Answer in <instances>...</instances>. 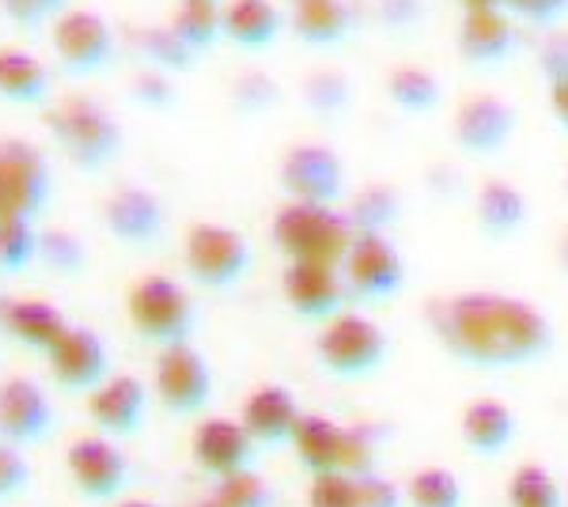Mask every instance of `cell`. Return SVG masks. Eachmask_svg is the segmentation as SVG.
<instances>
[{
	"label": "cell",
	"mask_w": 568,
	"mask_h": 507,
	"mask_svg": "<svg viewBox=\"0 0 568 507\" xmlns=\"http://www.w3.org/2000/svg\"><path fill=\"white\" fill-rule=\"evenodd\" d=\"M436 345L474 372H519L542 364L557 345L554 318L538 303L489 288H466L425 303Z\"/></svg>",
	"instance_id": "6da1fadb"
},
{
	"label": "cell",
	"mask_w": 568,
	"mask_h": 507,
	"mask_svg": "<svg viewBox=\"0 0 568 507\" xmlns=\"http://www.w3.org/2000/svg\"><path fill=\"white\" fill-rule=\"evenodd\" d=\"M353 227L337 205H307V201H284L273 216V246L284 262L329 265L342 270L353 246Z\"/></svg>",
	"instance_id": "7a4b0ae2"
},
{
	"label": "cell",
	"mask_w": 568,
	"mask_h": 507,
	"mask_svg": "<svg viewBox=\"0 0 568 507\" xmlns=\"http://www.w3.org/2000/svg\"><path fill=\"white\" fill-rule=\"evenodd\" d=\"M390 359V334L361 311H342L318 326L315 364L337 383H364Z\"/></svg>",
	"instance_id": "3957f363"
},
{
	"label": "cell",
	"mask_w": 568,
	"mask_h": 507,
	"mask_svg": "<svg viewBox=\"0 0 568 507\" xmlns=\"http://www.w3.org/2000/svg\"><path fill=\"white\" fill-rule=\"evenodd\" d=\"M45 125L69 152V160L84 171H103L122 152V125L103 103L88 95H65L45 110Z\"/></svg>",
	"instance_id": "277c9868"
},
{
	"label": "cell",
	"mask_w": 568,
	"mask_h": 507,
	"mask_svg": "<svg viewBox=\"0 0 568 507\" xmlns=\"http://www.w3.org/2000/svg\"><path fill=\"white\" fill-rule=\"evenodd\" d=\"M125 307H130V322L136 334L144 341H155L160 348L190 341V334H194V300L175 276H141L130 288Z\"/></svg>",
	"instance_id": "5b68a950"
},
{
	"label": "cell",
	"mask_w": 568,
	"mask_h": 507,
	"mask_svg": "<svg viewBox=\"0 0 568 507\" xmlns=\"http://www.w3.org/2000/svg\"><path fill=\"white\" fill-rule=\"evenodd\" d=\"M182 262H186L190 281L205 292H227L251 273L254 251L243 232L224 224H194L182 243Z\"/></svg>",
	"instance_id": "8992f818"
},
{
	"label": "cell",
	"mask_w": 568,
	"mask_h": 507,
	"mask_svg": "<svg viewBox=\"0 0 568 507\" xmlns=\"http://www.w3.org/2000/svg\"><path fill=\"white\" fill-rule=\"evenodd\" d=\"M345 288L349 300L375 307V303H390L406 292V257L390 235H356L349 254L342 262Z\"/></svg>",
	"instance_id": "52a82bcc"
},
{
	"label": "cell",
	"mask_w": 568,
	"mask_h": 507,
	"mask_svg": "<svg viewBox=\"0 0 568 507\" xmlns=\"http://www.w3.org/2000/svg\"><path fill=\"white\" fill-rule=\"evenodd\" d=\"M281 190L288 201L307 205H342L345 197V160L323 141L292 144L281 160Z\"/></svg>",
	"instance_id": "ba28073f"
},
{
	"label": "cell",
	"mask_w": 568,
	"mask_h": 507,
	"mask_svg": "<svg viewBox=\"0 0 568 507\" xmlns=\"http://www.w3.org/2000/svg\"><path fill=\"white\" fill-rule=\"evenodd\" d=\"M519 133V110L511 99L497 95V91H478L466 95L452 118V136L463 155H497L516 141Z\"/></svg>",
	"instance_id": "9c48e42d"
},
{
	"label": "cell",
	"mask_w": 568,
	"mask_h": 507,
	"mask_svg": "<svg viewBox=\"0 0 568 507\" xmlns=\"http://www.w3.org/2000/svg\"><path fill=\"white\" fill-rule=\"evenodd\" d=\"M155 394L175 417H197L213 402V367L190 341L163 345L155 356Z\"/></svg>",
	"instance_id": "30bf717a"
},
{
	"label": "cell",
	"mask_w": 568,
	"mask_h": 507,
	"mask_svg": "<svg viewBox=\"0 0 568 507\" xmlns=\"http://www.w3.org/2000/svg\"><path fill=\"white\" fill-rule=\"evenodd\" d=\"M50 193V168L31 141H0V220H34Z\"/></svg>",
	"instance_id": "8fae6325"
},
{
	"label": "cell",
	"mask_w": 568,
	"mask_h": 507,
	"mask_svg": "<svg viewBox=\"0 0 568 507\" xmlns=\"http://www.w3.org/2000/svg\"><path fill=\"white\" fill-rule=\"evenodd\" d=\"M281 296L288 303V311L300 322L323 326L334 315H342L349 303V288H345L342 270L329 265H304V262H284L281 273Z\"/></svg>",
	"instance_id": "7c38bea8"
},
{
	"label": "cell",
	"mask_w": 568,
	"mask_h": 507,
	"mask_svg": "<svg viewBox=\"0 0 568 507\" xmlns=\"http://www.w3.org/2000/svg\"><path fill=\"white\" fill-rule=\"evenodd\" d=\"M53 50H58V61L69 72L91 77V72L106 69L110 58H114V31L91 8H72V12H61L58 23H53Z\"/></svg>",
	"instance_id": "4fadbf2b"
},
{
	"label": "cell",
	"mask_w": 568,
	"mask_h": 507,
	"mask_svg": "<svg viewBox=\"0 0 568 507\" xmlns=\"http://www.w3.org/2000/svg\"><path fill=\"white\" fill-rule=\"evenodd\" d=\"M254 436L243 428V420L232 417H209L205 424H197L194 432V463L201 466V474L209 477H232L254 466Z\"/></svg>",
	"instance_id": "5bb4252c"
},
{
	"label": "cell",
	"mask_w": 568,
	"mask_h": 507,
	"mask_svg": "<svg viewBox=\"0 0 568 507\" xmlns=\"http://www.w3.org/2000/svg\"><path fill=\"white\" fill-rule=\"evenodd\" d=\"M69 474L72 485L88 496V500H114L125 485H130V463L114 444L106 439H80L69 447Z\"/></svg>",
	"instance_id": "9a60e30c"
},
{
	"label": "cell",
	"mask_w": 568,
	"mask_h": 507,
	"mask_svg": "<svg viewBox=\"0 0 568 507\" xmlns=\"http://www.w3.org/2000/svg\"><path fill=\"white\" fill-rule=\"evenodd\" d=\"M103 224L114 239L130 246H152L163 235V205L152 190L144 186H122L106 197Z\"/></svg>",
	"instance_id": "2e32d148"
},
{
	"label": "cell",
	"mask_w": 568,
	"mask_h": 507,
	"mask_svg": "<svg viewBox=\"0 0 568 507\" xmlns=\"http://www.w3.org/2000/svg\"><path fill=\"white\" fill-rule=\"evenodd\" d=\"M530 220L527 193L508 179H485L474 193V224L481 239L489 243H508V239L524 235Z\"/></svg>",
	"instance_id": "e0dca14e"
},
{
	"label": "cell",
	"mask_w": 568,
	"mask_h": 507,
	"mask_svg": "<svg viewBox=\"0 0 568 507\" xmlns=\"http://www.w3.org/2000/svg\"><path fill=\"white\" fill-rule=\"evenodd\" d=\"M300 417H304V409H300L296 394L277 383L258 386V391L243 402V428L251 432L258 447L292 444V432H296Z\"/></svg>",
	"instance_id": "ac0fdd59"
},
{
	"label": "cell",
	"mask_w": 568,
	"mask_h": 507,
	"mask_svg": "<svg viewBox=\"0 0 568 507\" xmlns=\"http://www.w3.org/2000/svg\"><path fill=\"white\" fill-rule=\"evenodd\" d=\"M455 45H459V58L466 64H474V69L500 64V61H508L519 45L516 20H511L508 12H463Z\"/></svg>",
	"instance_id": "d6986e66"
},
{
	"label": "cell",
	"mask_w": 568,
	"mask_h": 507,
	"mask_svg": "<svg viewBox=\"0 0 568 507\" xmlns=\"http://www.w3.org/2000/svg\"><path fill=\"white\" fill-rule=\"evenodd\" d=\"M50 367L53 379L65 391H95L106 379V348L99 334H91L84 326H69L65 337L53 345Z\"/></svg>",
	"instance_id": "ffe728a7"
},
{
	"label": "cell",
	"mask_w": 568,
	"mask_h": 507,
	"mask_svg": "<svg viewBox=\"0 0 568 507\" xmlns=\"http://www.w3.org/2000/svg\"><path fill=\"white\" fill-rule=\"evenodd\" d=\"M144 405H149V394H144V386L133 375H106L91 391L88 413L110 436H133L144 420Z\"/></svg>",
	"instance_id": "44dd1931"
},
{
	"label": "cell",
	"mask_w": 568,
	"mask_h": 507,
	"mask_svg": "<svg viewBox=\"0 0 568 507\" xmlns=\"http://www.w3.org/2000/svg\"><path fill=\"white\" fill-rule=\"evenodd\" d=\"M463 447L478 458H497L504 455L519 436V417L497 398H478L463 409L459 420Z\"/></svg>",
	"instance_id": "7402d4cb"
},
{
	"label": "cell",
	"mask_w": 568,
	"mask_h": 507,
	"mask_svg": "<svg viewBox=\"0 0 568 507\" xmlns=\"http://www.w3.org/2000/svg\"><path fill=\"white\" fill-rule=\"evenodd\" d=\"M345 439H349V428L323 417V413H304L292 432L296 458L311 477L345 474Z\"/></svg>",
	"instance_id": "603a6c76"
},
{
	"label": "cell",
	"mask_w": 568,
	"mask_h": 507,
	"mask_svg": "<svg viewBox=\"0 0 568 507\" xmlns=\"http://www.w3.org/2000/svg\"><path fill=\"white\" fill-rule=\"evenodd\" d=\"M288 23L296 39L311 50H337L349 42L356 16L349 0H292Z\"/></svg>",
	"instance_id": "cb8c5ba5"
},
{
	"label": "cell",
	"mask_w": 568,
	"mask_h": 507,
	"mask_svg": "<svg viewBox=\"0 0 568 507\" xmlns=\"http://www.w3.org/2000/svg\"><path fill=\"white\" fill-rule=\"evenodd\" d=\"M50 432V405L31 379H8L0 386V436L12 444H39Z\"/></svg>",
	"instance_id": "d4e9b609"
},
{
	"label": "cell",
	"mask_w": 568,
	"mask_h": 507,
	"mask_svg": "<svg viewBox=\"0 0 568 507\" xmlns=\"http://www.w3.org/2000/svg\"><path fill=\"white\" fill-rule=\"evenodd\" d=\"M284 31V12L277 0H227L224 4V39L246 53L270 50Z\"/></svg>",
	"instance_id": "484cf974"
},
{
	"label": "cell",
	"mask_w": 568,
	"mask_h": 507,
	"mask_svg": "<svg viewBox=\"0 0 568 507\" xmlns=\"http://www.w3.org/2000/svg\"><path fill=\"white\" fill-rule=\"evenodd\" d=\"M0 322L4 329L12 334L20 345L34 348V353H53L61 337H65L69 322L61 315L53 303H42V300H12L0 307Z\"/></svg>",
	"instance_id": "4316f807"
},
{
	"label": "cell",
	"mask_w": 568,
	"mask_h": 507,
	"mask_svg": "<svg viewBox=\"0 0 568 507\" xmlns=\"http://www.w3.org/2000/svg\"><path fill=\"white\" fill-rule=\"evenodd\" d=\"M383 88H387L390 107L409 118H428L444 107V84L425 64H394Z\"/></svg>",
	"instance_id": "83f0119b"
},
{
	"label": "cell",
	"mask_w": 568,
	"mask_h": 507,
	"mask_svg": "<svg viewBox=\"0 0 568 507\" xmlns=\"http://www.w3.org/2000/svg\"><path fill=\"white\" fill-rule=\"evenodd\" d=\"M50 91V72L27 50L0 45V95L8 103H42Z\"/></svg>",
	"instance_id": "f1b7e54d"
},
{
	"label": "cell",
	"mask_w": 568,
	"mask_h": 507,
	"mask_svg": "<svg viewBox=\"0 0 568 507\" xmlns=\"http://www.w3.org/2000/svg\"><path fill=\"white\" fill-rule=\"evenodd\" d=\"M168 23L201 58V53H209L224 39V4H220V0H179V4L171 8Z\"/></svg>",
	"instance_id": "f546056e"
},
{
	"label": "cell",
	"mask_w": 568,
	"mask_h": 507,
	"mask_svg": "<svg viewBox=\"0 0 568 507\" xmlns=\"http://www.w3.org/2000/svg\"><path fill=\"white\" fill-rule=\"evenodd\" d=\"M353 235H390V227L402 220V193L383 182H372L353 197V205L345 209Z\"/></svg>",
	"instance_id": "4dcf8cb0"
},
{
	"label": "cell",
	"mask_w": 568,
	"mask_h": 507,
	"mask_svg": "<svg viewBox=\"0 0 568 507\" xmlns=\"http://www.w3.org/2000/svg\"><path fill=\"white\" fill-rule=\"evenodd\" d=\"M136 53L149 61V69L160 72H186L197 61V53L171 31V23H155V27H136Z\"/></svg>",
	"instance_id": "1f68e13d"
},
{
	"label": "cell",
	"mask_w": 568,
	"mask_h": 507,
	"mask_svg": "<svg viewBox=\"0 0 568 507\" xmlns=\"http://www.w3.org/2000/svg\"><path fill=\"white\" fill-rule=\"evenodd\" d=\"M406 504L409 507H466V493L452 469L428 466V469H417L406 481Z\"/></svg>",
	"instance_id": "d6a6232c"
},
{
	"label": "cell",
	"mask_w": 568,
	"mask_h": 507,
	"mask_svg": "<svg viewBox=\"0 0 568 507\" xmlns=\"http://www.w3.org/2000/svg\"><path fill=\"white\" fill-rule=\"evenodd\" d=\"M508 507H565V493L546 466H519L508 481Z\"/></svg>",
	"instance_id": "836d02e7"
},
{
	"label": "cell",
	"mask_w": 568,
	"mask_h": 507,
	"mask_svg": "<svg viewBox=\"0 0 568 507\" xmlns=\"http://www.w3.org/2000/svg\"><path fill=\"white\" fill-rule=\"evenodd\" d=\"M304 103L311 114L318 118H337L345 114L353 103V84L345 72L337 69H318L304 80Z\"/></svg>",
	"instance_id": "e575fe53"
},
{
	"label": "cell",
	"mask_w": 568,
	"mask_h": 507,
	"mask_svg": "<svg viewBox=\"0 0 568 507\" xmlns=\"http://www.w3.org/2000/svg\"><path fill=\"white\" fill-rule=\"evenodd\" d=\"M39 232L31 220H0V270L20 273L39 257Z\"/></svg>",
	"instance_id": "d590c367"
},
{
	"label": "cell",
	"mask_w": 568,
	"mask_h": 507,
	"mask_svg": "<svg viewBox=\"0 0 568 507\" xmlns=\"http://www.w3.org/2000/svg\"><path fill=\"white\" fill-rule=\"evenodd\" d=\"M213 500L220 507H273V488L254 469H243V474L220 477L213 488Z\"/></svg>",
	"instance_id": "8d00e7d4"
},
{
	"label": "cell",
	"mask_w": 568,
	"mask_h": 507,
	"mask_svg": "<svg viewBox=\"0 0 568 507\" xmlns=\"http://www.w3.org/2000/svg\"><path fill=\"white\" fill-rule=\"evenodd\" d=\"M281 103V84L273 77H265L258 69H246L243 77H235L232 84V107L240 114H265Z\"/></svg>",
	"instance_id": "74e56055"
},
{
	"label": "cell",
	"mask_w": 568,
	"mask_h": 507,
	"mask_svg": "<svg viewBox=\"0 0 568 507\" xmlns=\"http://www.w3.org/2000/svg\"><path fill=\"white\" fill-rule=\"evenodd\" d=\"M307 507H364L361 481L353 474H323L311 477Z\"/></svg>",
	"instance_id": "f35d334b"
},
{
	"label": "cell",
	"mask_w": 568,
	"mask_h": 507,
	"mask_svg": "<svg viewBox=\"0 0 568 507\" xmlns=\"http://www.w3.org/2000/svg\"><path fill=\"white\" fill-rule=\"evenodd\" d=\"M379 447H383L379 428H372V424L349 428V439H345V474H353V477L375 474V466H379Z\"/></svg>",
	"instance_id": "ab89813d"
},
{
	"label": "cell",
	"mask_w": 568,
	"mask_h": 507,
	"mask_svg": "<svg viewBox=\"0 0 568 507\" xmlns=\"http://www.w3.org/2000/svg\"><path fill=\"white\" fill-rule=\"evenodd\" d=\"M130 95L136 107H149V110H171L179 99L175 91V80L171 72H160V69H141L136 77L130 80Z\"/></svg>",
	"instance_id": "60d3db41"
},
{
	"label": "cell",
	"mask_w": 568,
	"mask_h": 507,
	"mask_svg": "<svg viewBox=\"0 0 568 507\" xmlns=\"http://www.w3.org/2000/svg\"><path fill=\"white\" fill-rule=\"evenodd\" d=\"M504 12L527 27H538V31H554L565 23L568 0H504Z\"/></svg>",
	"instance_id": "b9f144b4"
},
{
	"label": "cell",
	"mask_w": 568,
	"mask_h": 507,
	"mask_svg": "<svg viewBox=\"0 0 568 507\" xmlns=\"http://www.w3.org/2000/svg\"><path fill=\"white\" fill-rule=\"evenodd\" d=\"M535 64H538V72H542L546 84L568 80V31H565V27H554V31H546V39L538 42Z\"/></svg>",
	"instance_id": "7bdbcfd3"
},
{
	"label": "cell",
	"mask_w": 568,
	"mask_h": 507,
	"mask_svg": "<svg viewBox=\"0 0 568 507\" xmlns=\"http://www.w3.org/2000/svg\"><path fill=\"white\" fill-rule=\"evenodd\" d=\"M39 257H45V265L58 273H77L84 265V246L65 232H53L39 239Z\"/></svg>",
	"instance_id": "ee69618b"
},
{
	"label": "cell",
	"mask_w": 568,
	"mask_h": 507,
	"mask_svg": "<svg viewBox=\"0 0 568 507\" xmlns=\"http://www.w3.org/2000/svg\"><path fill=\"white\" fill-rule=\"evenodd\" d=\"M65 4L69 0H0V12H4L16 27L34 31V27H42L45 20L65 12Z\"/></svg>",
	"instance_id": "f6af8a7d"
},
{
	"label": "cell",
	"mask_w": 568,
	"mask_h": 507,
	"mask_svg": "<svg viewBox=\"0 0 568 507\" xmlns=\"http://www.w3.org/2000/svg\"><path fill=\"white\" fill-rule=\"evenodd\" d=\"M31 485V466L16 447H0V504L16 500Z\"/></svg>",
	"instance_id": "bcb514c9"
},
{
	"label": "cell",
	"mask_w": 568,
	"mask_h": 507,
	"mask_svg": "<svg viewBox=\"0 0 568 507\" xmlns=\"http://www.w3.org/2000/svg\"><path fill=\"white\" fill-rule=\"evenodd\" d=\"M361 481V500L364 507H406V488H398L394 481L379 474H364L356 477Z\"/></svg>",
	"instance_id": "7dc6e473"
},
{
	"label": "cell",
	"mask_w": 568,
	"mask_h": 507,
	"mask_svg": "<svg viewBox=\"0 0 568 507\" xmlns=\"http://www.w3.org/2000/svg\"><path fill=\"white\" fill-rule=\"evenodd\" d=\"M546 95H549V114H554V122L561 125V133L568 136V80L546 84Z\"/></svg>",
	"instance_id": "c3c4849f"
},
{
	"label": "cell",
	"mask_w": 568,
	"mask_h": 507,
	"mask_svg": "<svg viewBox=\"0 0 568 507\" xmlns=\"http://www.w3.org/2000/svg\"><path fill=\"white\" fill-rule=\"evenodd\" d=\"M463 12H504V0H459Z\"/></svg>",
	"instance_id": "681fc988"
},
{
	"label": "cell",
	"mask_w": 568,
	"mask_h": 507,
	"mask_svg": "<svg viewBox=\"0 0 568 507\" xmlns=\"http://www.w3.org/2000/svg\"><path fill=\"white\" fill-rule=\"evenodd\" d=\"M561 270L568 273V235L561 239Z\"/></svg>",
	"instance_id": "f907efd6"
},
{
	"label": "cell",
	"mask_w": 568,
	"mask_h": 507,
	"mask_svg": "<svg viewBox=\"0 0 568 507\" xmlns=\"http://www.w3.org/2000/svg\"><path fill=\"white\" fill-rule=\"evenodd\" d=\"M122 507H155V504H149V500H130V504H122Z\"/></svg>",
	"instance_id": "816d5d0a"
},
{
	"label": "cell",
	"mask_w": 568,
	"mask_h": 507,
	"mask_svg": "<svg viewBox=\"0 0 568 507\" xmlns=\"http://www.w3.org/2000/svg\"><path fill=\"white\" fill-rule=\"evenodd\" d=\"M194 507H220L216 500H205V504H194Z\"/></svg>",
	"instance_id": "f5cc1de1"
},
{
	"label": "cell",
	"mask_w": 568,
	"mask_h": 507,
	"mask_svg": "<svg viewBox=\"0 0 568 507\" xmlns=\"http://www.w3.org/2000/svg\"><path fill=\"white\" fill-rule=\"evenodd\" d=\"M565 507H568V500H565Z\"/></svg>",
	"instance_id": "db71d44e"
}]
</instances>
